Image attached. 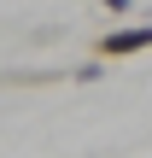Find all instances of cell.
Here are the masks:
<instances>
[{
    "label": "cell",
    "instance_id": "obj_3",
    "mask_svg": "<svg viewBox=\"0 0 152 158\" xmlns=\"http://www.w3.org/2000/svg\"><path fill=\"white\" fill-rule=\"evenodd\" d=\"M100 6H105V12H117V18H123V12H135V0H100Z\"/></svg>",
    "mask_w": 152,
    "mask_h": 158
},
{
    "label": "cell",
    "instance_id": "obj_2",
    "mask_svg": "<svg viewBox=\"0 0 152 158\" xmlns=\"http://www.w3.org/2000/svg\"><path fill=\"white\" fill-rule=\"evenodd\" d=\"M70 76H76V82H100V76H105V64H76Z\"/></svg>",
    "mask_w": 152,
    "mask_h": 158
},
{
    "label": "cell",
    "instance_id": "obj_1",
    "mask_svg": "<svg viewBox=\"0 0 152 158\" xmlns=\"http://www.w3.org/2000/svg\"><path fill=\"white\" fill-rule=\"evenodd\" d=\"M135 53H152V23H123L100 35V59H135Z\"/></svg>",
    "mask_w": 152,
    "mask_h": 158
}]
</instances>
